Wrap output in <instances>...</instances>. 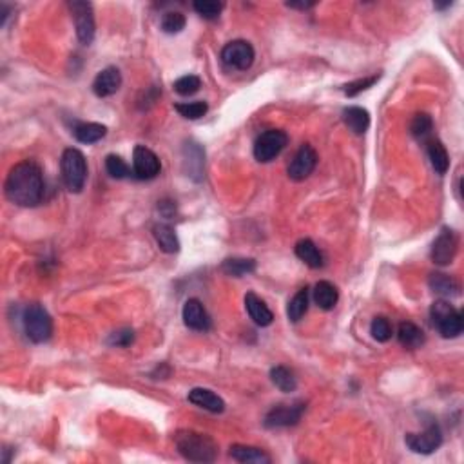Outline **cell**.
<instances>
[{
	"mask_svg": "<svg viewBox=\"0 0 464 464\" xmlns=\"http://www.w3.org/2000/svg\"><path fill=\"white\" fill-rule=\"evenodd\" d=\"M4 193L9 202L18 207H37L45 198V180L40 165L33 160H24L11 167L4 183Z\"/></svg>",
	"mask_w": 464,
	"mask_h": 464,
	"instance_id": "6da1fadb",
	"label": "cell"
},
{
	"mask_svg": "<svg viewBox=\"0 0 464 464\" xmlns=\"http://www.w3.org/2000/svg\"><path fill=\"white\" fill-rule=\"evenodd\" d=\"M174 444L183 459L191 463H213L218 457V444L207 434L180 430L174 434Z\"/></svg>",
	"mask_w": 464,
	"mask_h": 464,
	"instance_id": "7a4b0ae2",
	"label": "cell"
},
{
	"mask_svg": "<svg viewBox=\"0 0 464 464\" xmlns=\"http://www.w3.org/2000/svg\"><path fill=\"white\" fill-rule=\"evenodd\" d=\"M430 317L434 327L437 329V332L443 337H446V339H452V337H457L463 334V312L457 310L450 301L437 300L436 303L431 305Z\"/></svg>",
	"mask_w": 464,
	"mask_h": 464,
	"instance_id": "3957f363",
	"label": "cell"
},
{
	"mask_svg": "<svg viewBox=\"0 0 464 464\" xmlns=\"http://www.w3.org/2000/svg\"><path fill=\"white\" fill-rule=\"evenodd\" d=\"M22 323H24V332L29 341L37 343V345L50 341L53 336V319L42 305L33 303L26 307Z\"/></svg>",
	"mask_w": 464,
	"mask_h": 464,
	"instance_id": "277c9868",
	"label": "cell"
},
{
	"mask_svg": "<svg viewBox=\"0 0 464 464\" xmlns=\"http://www.w3.org/2000/svg\"><path fill=\"white\" fill-rule=\"evenodd\" d=\"M62 180L71 193H80L87 180V162L79 149H66L62 154Z\"/></svg>",
	"mask_w": 464,
	"mask_h": 464,
	"instance_id": "5b68a950",
	"label": "cell"
},
{
	"mask_svg": "<svg viewBox=\"0 0 464 464\" xmlns=\"http://www.w3.org/2000/svg\"><path fill=\"white\" fill-rule=\"evenodd\" d=\"M288 135L281 129H268L261 132L254 142V158L261 164H268L287 147Z\"/></svg>",
	"mask_w": 464,
	"mask_h": 464,
	"instance_id": "8992f818",
	"label": "cell"
},
{
	"mask_svg": "<svg viewBox=\"0 0 464 464\" xmlns=\"http://www.w3.org/2000/svg\"><path fill=\"white\" fill-rule=\"evenodd\" d=\"M457 251H459V236L450 227H443L439 236L431 243V261L439 267H446V265L453 263Z\"/></svg>",
	"mask_w": 464,
	"mask_h": 464,
	"instance_id": "52a82bcc",
	"label": "cell"
},
{
	"mask_svg": "<svg viewBox=\"0 0 464 464\" xmlns=\"http://www.w3.org/2000/svg\"><path fill=\"white\" fill-rule=\"evenodd\" d=\"M71 15L74 21V29H77V37L84 45H89L95 40V15H93V6L89 2H69Z\"/></svg>",
	"mask_w": 464,
	"mask_h": 464,
	"instance_id": "ba28073f",
	"label": "cell"
},
{
	"mask_svg": "<svg viewBox=\"0 0 464 464\" xmlns=\"http://www.w3.org/2000/svg\"><path fill=\"white\" fill-rule=\"evenodd\" d=\"M256 51L251 42L247 40H232L223 45L222 60L225 66L238 71H247L254 64Z\"/></svg>",
	"mask_w": 464,
	"mask_h": 464,
	"instance_id": "9c48e42d",
	"label": "cell"
},
{
	"mask_svg": "<svg viewBox=\"0 0 464 464\" xmlns=\"http://www.w3.org/2000/svg\"><path fill=\"white\" fill-rule=\"evenodd\" d=\"M305 410H307V404H305L303 401H296V403L290 404H278V407H274L265 415L263 424L267 428L294 426V424H298L301 421Z\"/></svg>",
	"mask_w": 464,
	"mask_h": 464,
	"instance_id": "30bf717a",
	"label": "cell"
},
{
	"mask_svg": "<svg viewBox=\"0 0 464 464\" xmlns=\"http://www.w3.org/2000/svg\"><path fill=\"white\" fill-rule=\"evenodd\" d=\"M404 443L414 453H421V455H430L443 444V431L436 423L428 424L426 430L421 434H407Z\"/></svg>",
	"mask_w": 464,
	"mask_h": 464,
	"instance_id": "8fae6325",
	"label": "cell"
},
{
	"mask_svg": "<svg viewBox=\"0 0 464 464\" xmlns=\"http://www.w3.org/2000/svg\"><path fill=\"white\" fill-rule=\"evenodd\" d=\"M162 171L160 158L145 145H136L132 151V174L138 180H152Z\"/></svg>",
	"mask_w": 464,
	"mask_h": 464,
	"instance_id": "7c38bea8",
	"label": "cell"
},
{
	"mask_svg": "<svg viewBox=\"0 0 464 464\" xmlns=\"http://www.w3.org/2000/svg\"><path fill=\"white\" fill-rule=\"evenodd\" d=\"M316 165H317L316 149H314L312 145L303 144L300 149H298V152L294 154V158H292L290 165H288L287 169L288 178L294 181L307 180V178L314 173Z\"/></svg>",
	"mask_w": 464,
	"mask_h": 464,
	"instance_id": "4fadbf2b",
	"label": "cell"
},
{
	"mask_svg": "<svg viewBox=\"0 0 464 464\" xmlns=\"http://www.w3.org/2000/svg\"><path fill=\"white\" fill-rule=\"evenodd\" d=\"M181 317H183L185 327L191 330L207 332V330L210 329V316L207 314L202 301L196 300V298H191V300L185 301L183 310H181Z\"/></svg>",
	"mask_w": 464,
	"mask_h": 464,
	"instance_id": "5bb4252c",
	"label": "cell"
},
{
	"mask_svg": "<svg viewBox=\"0 0 464 464\" xmlns=\"http://www.w3.org/2000/svg\"><path fill=\"white\" fill-rule=\"evenodd\" d=\"M120 87H122V73H120L118 67H106V69L100 71L95 77V80H93V93H95L98 98L113 96Z\"/></svg>",
	"mask_w": 464,
	"mask_h": 464,
	"instance_id": "9a60e30c",
	"label": "cell"
},
{
	"mask_svg": "<svg viewBox=\"0 0 464 464\" xmlns=\"http://www.w3.org/2000/svg\"><path fill=\"white\" fill-rule=\"evenodd\" d=\"M183 165L187 176L194 181H200L203 178V167H205V152L194 142H187L183 145Z\"/></svg>",
	"mask_w": 464,
	"mask_h": 464,
	"instance_id": "2e32d148",
	"label": "cell"
},
{
	"mask_svg": "<svg viewBox=\"0 0 464 464\" xmlns=\"http://www.w3.org/2000/svg\"><path fill=\"white\" fill-rule=\"evenodd\" d=\"M187 399L194 407L203 408V410L210 412V414H222V412H225V401L218 394L209 390V388H193L189 395H187Z\"/></svg>",
	"mask_w": 464,
	"mask_h": 464,
	"instance_id": "e0dca14e",
	"label": "cell"
},
{
	"mask_svg": "<svg viewBox=\"0 0 464 464\" xmlns=\"http://www.w3.org/2000/svg\"><path fill=\"white\" fill-rule=\"evenodd\" d=\"M245 308L251 319L254 321L258 327H268L274 321V314H272L271 308L267 307V303L258 298L254 292H249L245 296Z\"/></svg>",
	"mask_w": 464,
	"mask_h": 464,
	"instance_id": "ac0fdd59",
	"label": "cell"
},
{
	"mask_svg": "<svg viewBox=\"0 0 464 464\" xmlns=\"http://www.w3.org/2000/svg\"><path fill=\"white\" fill-rule=\"evenodd\" d=\"M428 287L434 294L441 298H453L460 294V285L452 276L443 274V272H434L428 278Z\"/></svg>",
	"mask_w": 464,
	"mask_h": 464,
	"instance_id": "d6986e66",
	"label": "cell"
},
{
	"mask_svg": "<svg viewBox=\"0 0 464 464\" xmlns=\"http://www.w3.org/2000/svg\"><path fill=\"white\" fill-rule=\"evenodd\" d=\"M230 457L243 464H271V455L263 452L261 448L247 446V444H232L230 446Z\"/></svg>",
	"mask_w": 464,
	"mask_h": 464,
	"instance_id": "ffe728a7",
	"label": "cell"
},
{
	"mask_svg": "<svg viewBox=\"0 0 464 464\" xmlns=\"http://www.w3.org/2000/svg\"><path fill=\"white\" fill-rule=\"evenodd\" d=\"M343 122L353 135H365L370 128V113L359 106L346 107L343 111Z\"/></svg>",
	"mask_w": 464,
	"mask_h": 464,
	"instance_id": "44dd1931",
	"label": "cell"
},
{
	"mask_svg": "<svg viewBox=\"0 0 464 464\" xmlns=\"http://www.w3.org/2000/svg\"><path fill=\"white\" fill-rule=\"evenodd\" d=\"M294 251H296L298 258L310 268H321L324 265L323 254H321V251L317 249V245L312 239H300V242L296 243V247H294Z\"/></svg>",
	"mask_w": 464,
	"mask_h": 464,
	"instance_id": "7402d4cb",
	"label": "cell"
},
{
	"mask_svg": "<svg viewBox=\"0 0 464 464\" xmlns=\"http://www.w3.org/2000/svg\"><path fill=\"white\" fill-rule=\"evenodd\" d=\"M152 234H154V239L160 245V249L167 254H174V252L180 251V239H178L176 230L169 223H157L152 227Z\"/></svg>",
	"mask_w": 464,
	"mask_h": 464,
	"instance_id": "603a6c76",
	"label": "cell"
},
{
	"mask_svg": "<svg viewBox=\"0 0 464 464\" xmlns=\"http://www.w3.org/2000/svg\"><path fill=\"white\" fill-rule=\"evenodd\" d=\"M73 135L80 144H96L107 135V128L96 122H80L73 128Z\"/></svg>",
	"mask_w": 464,
	"mask_h": 464,
	"instance_id": "cb8c5ba5",
	"label": "cell"
},
{
	"mask_svg": "<svg viewBox=\"0 0 464 464\" xmlns=\"http://www.w3.org/2000/svg\"><path fill=\"white\" fill-rule=\"evenodd\" d=\"M314 301L321 310H332L339 301V290L330 281H317L314 287Z\"/></svg>",
	"mask_w": 464,
	"mask_h": 464,
	"instance_id": "d4e9b609",
	"label": "cell"
},
{
	"mask_svg": "<svg viewBox=\"0 0 464 464\" xmlns=\"http://www.w3.org/2000/svg\"><path fill=\"white\" fill-rule=\"evenodd\" d=\"M428 158H430L431 167L436 169L437 174L448 173V169H450V157H448V151L443 145V142L436 140V138H430V140H428Z\"/></svg>",
	"mask_w": 464,
	"mask_h": 464,
	"instance_id": "484cf974",
	"label": "cell"
},
{
	"mask_svg": "<svg viewBox=\"0 0 464 464\" xmlns=\"http://www.w3.org/2000/svg\"><path fill=\"white\" fill-rule=\"evenodd\" d=\"M397 339L407 349H419L424 343V332L412 321H403L399 324Z\"/></svg>",
	"mask_w": 464,
	"mask_h": 464,
	"instance_id": "4316f807",
	"label": "cell"
},
{
	"mask_svg": "<svg viewBox=\"0 0 464 464\" xmlns=\"http://www.w3.org/2000/svg\"><path fill=\"white\" fill-rule=\"evenodd\" d=\"M271 381L274 383V386L278 390L285 392V394H290L298 388V378L296 374L292 372L287 366H274L271 370Z\"/></svg>",
	"mask_w": 464,
	"mask_h": 464,
	"instance_id": "83f0119b",
	"label": "cell"
},
{
	"mask_svg": "<svg viewBox=\"0 0 464 464\" xmlns=\"http://www.w3.org/2000/svg\"><path fill=\"white\" fill-rule=\"evenodd\" d=\"M222 271L232 278H243L256 271V261L252 258H227L222 263Z\"/></svg>",
	"mask_w": 464,
	"mask_h": 464,
	"instance_id": "f1b7e54d",
	"label": "cell"
},
{
	"mask_svg": "<svg viewBox=\"0 0 464 464\" xmlns=\"http://www.w3.org/2000/svg\"><path fill=\"white\" fill-rule=\"evenodd\" d=\"M308 300H310V294H308V288H300L296 292V296L292 298L287 305V317L292 321V323H298V321L303 319V316L308 310Z\"/></svg>",
	"mask_w": 464,
	"mask_h": 464,
	"instance_id": "f546056e",
	"label": "cell"
},
{
	"mask_svg": "<svg viewBox=\"0 0 464 464\" xmlns=\"http://www.w3.org/2000/svg\"><path fill=\"white\" fill-rule=\"evenodd\" d=\"M410 131L417 140H428L431 136V131H434V120L426 113H419L412 120Z\"/></svg>",
	"mask_w": 464,
	"mask_h": 464,
	"instance_id": "4dcf8cb0",
	"label": "cell"
},
{
	"mask_svg": "<svg viewBox=\"0 0 464 464\" xmlns=\"http://www.w3.org/2000/svg\"><path fill=\"white\" fill-rule=\"evenodd\" d=\"M174 109H176L183 118L198 120L202 118V116H205V113L209 111V106H207V102H203V100H196V102L176 103Z\"/></svg>",
	"mask_w": 464,
	"mask_h": 464,
	"instance_id": "1f68e13d",
	"label": "cell"
},
{
	"mask_svg": "<svg viewBox=\"0 0 464 464\" xmlns=\"http://www.w3.org/2000/svg\"><path fill=\"white\" fill-rule=\"evenodd\" d=\"M106 171L111 178H116V180H122V178H128L131 174V169L125 164L122 157L118 154H107L106 157Z\"/></svg>",
	"mask_w": 464,
	"mask_h": 464,
	"instance_id": "d6a6232c",
	"label": "cell"
},
{
	"mask_svg": "<svg viewBox=\"0 0 464 464\" xmlns=\"http://www.w3.org/2000/svg\"><path fill=\"white\" fill-rule=\"evenodd\" d=\"M185 15L180 11H167L162 17V31L167 35H176L183 31L185 28Z\"/></svg>",
	"mask_w": 464,
	"mask_h": 464,
	"instance_id": "836d02e7",
	"label": "cell"
},
{
	"mask_svg": "<svg viewBox=\"0 0 464 464\" xmlns=\"http://www.w3.org/2000/svg\"><path fill=\"white\" fill-rule=\"evenodd\" d=\"M370 334H372V337H374L375 341L386 343L390 341L394 329H392L390 321L386 319V317L379 316V317H374V321H372V324H370Z\"/></svg>",
	"mask_w": 464,
	"mask_h": 464,
	"instance_id": "e575fe53",
	"label": "cell"
},
{
	"mask_svg": "<svg viewBox=\"0 0 464 464\" xmlns=\"http://www.w3.org/2000/svg\"><path fill=\"white\" fill-rule=\"evenodd\" d=\"M173 87L178 95L193 96L194 93H198L200 87H202V80H200V77H196V74H185V77H181V79H178L176 82H174Z\"/></svg>",
	"mask_w": 464,
	"mask_h": 464,
	"instance_id": "d590c367",
	"label": "cell"
},
{
	"mask_svg": "<svg viewBox=\"0 0 464 464\" xmlns=\"http://www.w3.org/2000/svg\"><path fill=\"white\" fill-rule=\"evenodd\" d=\"M193 8L200 17L207 18V21H214V18L220 17L223 4L222 2H214V0H198L193 4Z\"/></svg>",
	"mask_w": 464,
	"mask_h": 464,
	"instance_id": "8d00e7d4",
	"label": "cell"
},
{
	"mask_svg": "<svg viewBox=\"0 0 464 464\" xmlns=\"http://www.w3.org/2000/svg\"><path fill=\"white\" fill-rule=\"evenodd\" d=\"M378 80H379V74L366 77V79H361V80H353V82L343 86V93H345L349 98H353V96H358L359 93H363V91L370 89L374 84H378Z\"/></svg>",
	"mask_w": 464,
	"mask_h": 464,
	"instance_id": "74e56055",
	"label": "cell"
},
{
	"mask_svg": "<svg viewBox=\"0 0 464 464\" xmlns=\"http://www.w3.org/2000/svg\"><path fill=\"white\" fill-rule=\"evenodd\" d=\"M107 341H109V345H113V346L132 345V341H135V330H131V329L116 330V332H113L111 336H109Z\"/></svg>",
	"mask_w": 464,
	"mask_h": 464,
	"instance_id": "f35d334b",
	"label": "cell"
},
{
	"mask_svg": "<svg viewBox=\"0 0 464 464\" xmlns=\"http://www.w3.org/2000/svg\"><path fill=\"white\" fill-rule=\"evenodd\" d=\"M288 8H294V9H310V8H314V2H301V4H296V2H288Z\"/></svg>",
	"mask_w": 464,
	"mask_h": 464,
	"instance_id": "ab89813d",
	"label": "cell"
}]
</instances>
